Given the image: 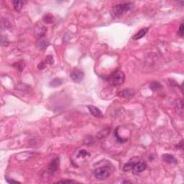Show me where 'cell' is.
I'll return each mask as SVG.
<instances>
[{
    "label": "cell",
    "instance_id": "obj_21",
    "mask_svg": "<svg viewBox=\"0 0 184 184\" xmlns=\"http://www.w3.org/2000/svg\"><path fill=\"white\" fill-rule=\"evenodd\" d=\"M178 35H179L180 37H181V38L183 36V24H181V25H180V28L178 31Z\"/></svg>",
    "mask_w": 184,
    "mask_h": 184
},
{
    "label": "cell",
    "instance_id": "obj_5",
    "mask_svg": "<svg viewBox=\"0 0 184 184\" xmlns=\"http://www.w3.org/2000/svg\"><path fill=\"white\" fill-rule=\"evenodd\" d=\"M71 79L76 83H80L84 78V73L78 69H75L71 73Z\"/></svg>",
    "mask_w": 184,
    "mask_h": 184
},
{
    "label": "cell",
    "instance_id": "obj_20",
    "mask_svg": "<svg viewBox=\"0 0 184 184\" xmlns=\"http://www.w3.org/2000/svg\"><path fill=\"white\" fill-rule=\"evenodd\" d=\"M13 66L14 67H16V68H17L19 71H22L23 70L24 67H25V64H24V63H20L19 62H18V63H15V64L13 65Z\"/></svg>",
    "mask_w": 184,
    "mask_h": 184
},
{
    "label": "cell",
    "instance_id": "obj_14",
    "mask_svg": "<svg viewBox=\"0 0 184 184\" xmlns=\"http://www.w3.org/2000/svg\"><path fill=\"white\" fill-rule=\"evenodd\" d=\"M183 109V107L182 100H178V103H176V104H175V110L177 111L178 114H182Z\"/></svg>",
    "mask_w": 184,
    "mask_h": 184
},
{
    "label": "cell",
    "instance_id": "obj_3",
    "mask_svg": "<svg viewBox=\"0 0 184 184\" xmlns=\"http://www.w3.org/2000/svg\"><path fill=\"white\" fill-rule=\"evenodd\" d=\"M94 175L99 180H105L109 176L110 169L108 166H102L94 171Z\"/></svg>",
    "mask_w": 184,
    "mask_h": 184
},
{
    "label": "cell",
    "instance_id": "obj_10",
    "mask_svg": "<svg viewBox=\"0 0 184 184\" xmlns=\"http://www.w3.org/2000/svg\"><path fill=\"white\" fill-rule=\"evenodd\" d=\"M163 159L167 163L170 164H176L177 163V159L173 156V155H171V154H164L163 155Z\"/></svg>",
    "mask_w": 184,
    "mask_h": 184
},
{
    "label": "cell",
    "instance_id": "obj_12",
    "mask_svg": "<svg viewBox=\"0 0 184 184\" xmlns=\"http://www.w3.org/2000/svg\"><path fill=\"white\" fill-rule=\"evenodd\" d=\"M25 3H26V2L19 1V0H16V1H13V2H12L14 8H15V11H17V12H19V11L22 9V7H23L24 5H25Z\"/></svg>",
    "mask_w": 184,
    "mask_h": 184
},
{
    "label": "cell",
    "instance_id": "obj_7",
    "mask_svg": "<svg viewBox=\"0 0 184 184\" xmlns=\"http://www.w3.org/2000/svg\"><path fill=\"white\" fill-rule=\"evenodd\" d=\"M134 95V89H125L124 90L121 91L119 92L118 96L120 97H122V98L126 99H130Z\"/></svg>",
    "mask_w": 184,
    "mask_h": 184
},
{
    "label": "cell",
    "instance_id": "obj_4",
    "mask_svg": "<svg viewBox=\"0 0 184 184\" xmlns=\"http://www.w3.org/2000/svg\"><path fill=\"white\" fill-rule=\"evenodd\" d=\"M147 167H148V165H147L146 163L140 159L132 167V173L134 175H137V174L140 173L141 172L145 171L147 168Z\"/></svg>",
    "mask_w": 184,
    "mask_h": 184
},
{
    "label": "cell",
    "instance_id": "obj_8",
    "mask_svg": "<svg viewBox=\"0 0 184 184\" xmlns=\"http://www.w3.org/2000/svg\"><path fill=\"white\" fill-rule=\"evenodd\" d=\"M140 159V158H138V157H134V158L129 160L128 162H127V163L124 165V167H123V170H124V171H132V167L134 166V164H135L137 161L139 160Z\"/></svg>",
    "mask_w": 184,
    "mask_h": 184
},
{
    "label": "cell",
    "instance_id": "obj_19",
    "mask_svg": "<svg viewBox=\"0 0 184 184\" xmlns=\"http://www.w3.org/2000/svg\"><path fill=\"white\" fill-rule=\"evenodd\" d=\"M90 155V154H89V152H88V151L85 150H80L79 152L77 157L78 158H84V157L88 156V155Z\"/></svg>",
    "mask_w": 184,
    "mask_h": 184
},
{
    "label": "cell",
    "instance_id": "obj_13",
    "mask_svg": "<svg viewBox=\"0 0 184 184\" xmlns=\"http://www.w3.org/2000/svg\"><path fill=\"white\" fill-rule=\"evenodd\" d=\"M46 32H47V28L44 26H40L39 28H36V36L41 39L42 37L45 36Z\"/></svg>",
    "mask_w": 184,
    "mask_h": 184
},
{
    "label": "cell",
    "instance_id": "obj_1",
    "mask_svg": "<svg viewBox=\"0 0 184 184\" xmlns=\"http://www.w3.org/2000/svg\"><path fill=\"white\" fill-rule=\"evenodd\" d=\"M125 81V75L122 71L117 70L113 72L109 76L108 81L111 85L114 86H120L123 84Z\"/></svg>",
    "mask_w": 184,
    "mask_h": 184
},
{
    "label": "cell",
    "instance_id": "obj_11",
    "mask_svg": "<svg viewBox=\"0 0 184 184\" xmlns=\"http://www.w3.org/2000/svg\"><path fill=\"white\" fill-rule=\"evenodd\" d=\"M148 30H149V29H148V28H142V29H141L139 32H137V33H136L135 35L132 37V39L133 40L141 39V38H143V37L145 36L147 33H148Z\"/></svg>",
    "mask_w": 184,
    "mask_h": 184
},
{
    "label": "cell",
    "instance_id": "obj_18",
    "mask_svg": "<svg viewBox=\"0 0 184 184\" xmlns=\"http://www.w3.org/2000/svg\"><path fill=\"white\" fill-rule=\"evenodd\" d=\"M43 21L45 22H46V23H48V24L52 23V22L54 21V17H53V16H52V15H45V16H44Z\"/></svg>",
    "mask_w": 184,
    "mask_h": 184
},
{
    "label": "cell",
    "instance_id": "obj_24",
    "mask_svg": "<svg viewBox=\"0 0 184 184\" xmlns=\"http://www.w3.org/2000/svg\"><path fill=\"white\" fill-rule=\"evenodd\" d=\"M6 180L9 183H19V181H14V180H9V178H6Z\"/></svg>",
    "mask_w": 184,
    "mask_h": 184
},
{
    "label": "cell",
    "instance_id": "obj_9",
    "mask_svg": "<svg viewBox=\"0 0 184 184\" xmlns=\"http://www.w3.org/2000/svg\"><path fill=\"white\" fill-rule=\"evenodd\" d=\"M58 166V158H55L51 160L48 168V173L52 174L57 171Z\"/></svg>",
    "mask_w": 184,
    "mask_h": 184
},
{
    "label": "cell",
    "instance_id": "obj_16",
    "mask_svg": "<svg viewBox=\"0 0 184 184\" xmlns=\"http://www.w3.org/2000/svg\"><path fill=\"white\" fill-rule=\"evenodd\" d=\"M62 84V81L58 78H55L54 79L50 82V85L53 87H57V86H60Z\"/></svg>",
    "mask_w": 184,
    "mask_h": 184
},
{
    "label": "cell",
    "instance_id": "obj_22",
    "mask_svg": "<svg viewBox=\"0 0 184 184\" xmlns=\"http://www.w3.org/2000/svg\"><path fill=\"white\" fill-rule=\"evenodd\" d=\"M46 62L48 63H50V64H53V56H47V58H46Z\"/></svg>",
    "mask_w": 184,
    "mask_h": 184
},
{
    "label": "cell",
    "instance_id": "obj_6",
    "mask_svg": "<svg viewBox=\"0 0 184 184\" xmlns=\"http://www.w3.org/2000/svg\"><path fill=\"white\" fill-rule=\"evenodd\" d=\"M88 109H89V111H90L91 114L93 117H96V118H102L104 117L102 111L99 109V108H97L95 106L89 105L88 106Z\"/></svg>",
    "mask_w": 184,
    "mask_h": 184
},
{
    "label": "cell",
    "instance_id": "obj_23",
    "mask_svg": "<svg viewBox=\"0 0 184 184\" xmlns=\"http://www.w3.org/2000/svg\"><path fill=\"white\" fill-rule=\"evenodd\" d=\"M45 63H44V62L43 61H42V62H40V63H39V65H38V68L40 69V70H42V69H43L44 68H45Z\"/></svg>",
    "mask_w": 184,
    "mask_h": 184
},
{
    "label": "cell",
    "instance_id": "obj_17",
    "mask_svg": "<svg viewBox=\"0 0 184 184\" xmlns=\"http://www.w3.org/2000/svg\"><path fill=\"white\" fill-rule=\"evenodd\" d=\"M48 45V42L45 40H41L38 43V46H39V48L41 49V50H44L47 48Z\"/></svg>",
    "mask_w": 184,
    "mask_h": 184
},
{
    "label": "cell",
    "instance_id": "obj_25",
    "mask_svg": "<svg viewBox=\"0 0 184 184\" xmlns=\"http://www.w3.org/2000/svg\"><path fill=\"white\" fill-rule=\"evenodd\" d=\"M57 183H74V181H71V180H63V181H58Z\"/></svg>",
    "mask_w": 184,
    "mask_h": 184
},
{
    "label": "cell",
    "instance_id": "obj_2",
    "mask_svg": "<svg viewBox=\"0 0 184 184\" xmlns=\"http://www.w3.org/2000/svg\"><path fill=\"white\" fill-rule=\"evenodd\" d=\"M132 3H122L114 5L112 7V14L114 17H121L131 9Z\"/></svg>",
    "mask_w": 184,
    "mask_h": 184
},
{
    "label": "cell",
    "instance_id": "obj_15",
    "mask_svg": "<svg viewBox=\"0 0 184 184\" xmlns=\"http://www.w3.org/2000/svg\"><path fill=\"white\" fill-rule=\"evenodd\" d=\"M150 88L152 91H158L159 90V89H162L163 87H162V85H161L159 82L154 81L150 83Z\"/></svg>",
    "mask_w": 184,
    "mask_h": 184
}]
</instances>
